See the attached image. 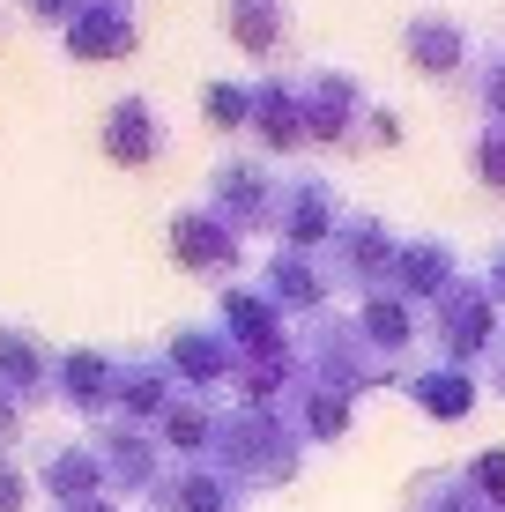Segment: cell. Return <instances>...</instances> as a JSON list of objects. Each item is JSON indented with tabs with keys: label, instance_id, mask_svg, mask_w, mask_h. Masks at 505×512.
I'll return each instance as SVG.
<instances>
[{
	"label": "cell",
	"instance_id": "obj_21",
	"mask_svg": "<svg viewBox=\"0 0 505 512\" xmlns=\"http://www.w3.org/2000/svg\"><path fill=\"white\" fill-rule=\"evenodd\" d=\"M179 394H186V386H179V372H171L164 349H119V416H127V423H149V431H156Z\"/></svg>",
	"mask_w": 505,
	"mask_h": 512
},
{
	"label": "cell",
	"instance_id": "obj_10",
	"mask_svg": "<svg viewBox=\"0 0 505 512\" xmlns=\"http://www.w3.org/2000/svg\"><path fill=\"white\" fill-rule=\"evenodd\" d=\"M164 357H171V372H179L186 394H231V379H238V364H246V349L231 342L216 320H186V327H171L164 334Z\"/></svg>",
	"mask_w": 505,
	"mask_h": 512
},
{
	"label": "cell",
	"instance_id": "obj_36",
	"mask_svg": "<svg viewBox=\"0 0 505 512\" xmlns=\"http://www.w3.org/2000/svg\"><path fill=\"white\" fill-rule=\"evenodd\" d=\"M23 438H30V409H23V401H8V394H0V453H15Z\"/></svg>",
	"mask_w": 505,
	"mask_h": 512
},
{
	"label": "cell",
	"instance_id": "obj_14",
	"mask_svg": "<svg viewBox=\"0 0 505 512\" xmlns=\"http://www.w3.org/2000/svg\"><path fill=\"white\" fill-rule=\"evenodd\" d=\"M52 401H60L67 416H82V423L119 416V349H90V342L60 349V394Z\"/></svg>",
	"mask_w": 505,
	"mask_h": 512
},
{
	"label": "cell",
	"instance_id": "obj_15",
	"mask_svg": "<svg viewBox=\"0 0 505 512\" xmlns=\"http://www.w3.org/2000/svg\"><path fill=\"white\" fill-rule=\"evenodd\" d=\"M30 483L45 490L52 505H90V498H112L104 490V461L90 438H38V453H30Z\"/></svg>",
	"mask_w": 505,
	"mask_h": 512
},
{
	"label": "cell",
	"instance_id": "obj_22",
	"mask_svg": "<svg viewBox=\"0 0 505 512\" xmlns=\"http://www.w3.org/2000/svg\"><path fill=\"white\" fill-rule=\"evenodd\" d=\"M223 416H231V401L223 394H179L164 409V423H156V438H164V453L179 468H194V461H216V446H223Z\"/></svg>",
	"mask_w": 505,
	"mask_h": 512
},
{
	"label": "cell",
	"instance_id": "obj_41",
	"mask_svg": "<svg viewBox=\"0 0 505 512\" xmlns=\"http://www.w3.org/2000/svg\"><path fill=\"white\" fill-rule=\"evenodd\" d=\"M498 512H505V505H498Z\"/></svg>",
	"mask_w": 505,
	"mask_h": 512
},
{
	"label": "cell",
	"instance_id": "obj_16",
	"mask_svg": "<svg viewBox=\"0 0 505 512\" xmlns=\"http://www.w3.org/2000/svg\"><path fill=\"white\" fill-rule=\"evenodd\" d=\"M253 282L275 297V312H283V320H320V312H335V305H327V297H335V282H327V260H320V253H290V245H275L268 268H260Z\"/></svg>",
	"mask_w": 505,
	"mask_h": 512
},
{
	"label": "cell",
	"instance_id": "obj_7",
	"mask_svg": "<svg viewBox=\"0 0 505 512\" xmlns=\"http://www.w3.org/2000/svg\"><path fill=\"white\" fill-rule=\"evenodd\" d=\"M342 216H350V201L335 193L327 171H305L290 164L283 171V201H275V245H290V253H327L342 231Z\"/></svg>",
	"mask_w": 505,
	"mask_h": 512
},
{
	"label": "cell",
	"instance_id": "obj_27",
	"mask_svg": "<svg viewBox=\"0 0 505 512\" xmlns=\"http://www.w3.org/2000/svg\"><path fill=\"white\" fill-rule=\"evenodd\" d=\"M290 423L305 431V446H335V438H350V416H357V401L350 394H335V386H298V394L283 401Z\"/></svg>",
	"mask_w": 505,
	"mask_h": 512
},
{
	"label": "cell",
	"instance_id": "obj_19",
	"mask_svg": "<svg viewBox=\"0 0 505 512\" xmlns=\"http://www.w3.org/2000/svg\"><path fill=\"white\" fill-rule=\"evenodd\" d=\"M253 141H260V156H298L305 149V82H290V75H260L253 82Z\"/></svg>",
	"mask_w": 505,
	"mask_h": 512
},
{
	"label": "cell",
	"instance_id": "obj_2",
	"mask_svg": "<svg viewBox=\"0 0 505 512\" xmlns=\"http://www.w3.org/2000/svg\"><path fill=\"white\" fill-rule=\"evenodd\" d=\"M298 349H305V379L312 386H335V394H372V386H402L409 364H387L372 342H364V327H357V312L342 320V312H320V320H305L298 334Z\"/></svg>",
	"mask_w": 505,
	"mask_h": 512
},
{
	"label": "cell",
	"instance_id": "obj_11",
	"mask_svg": "<svg viewBox=\"0 0 505 512\" xmlns=\"http://www.w3.org/2000/svg\"><path fill=\"white\" fill-rule=\"evenodd\" d=\"M402 60L416 67L424 82H454L468 60H476V38H468V23L454 8H416L402 23Z\"/></svg>",
	"mask_w": 505,
	"mask_h": 512
},
{
	"label": "cell",
	"instance_id": "obj_8",
	"mask_svg": "<svg viewBox=\"0 0 505 512\" xmlns=\"http://www.w3.org/2000/svg\"><path fill=\"white\" fill-rule=\"evenodd\" d=\"M90 446L104 461V490H119V498H156V483L179 468L164 453V438H156L149 423H127V416H104L90 431Z\"/></svg>",
	"mask_w": 505,
	"mask_h": 512
},
{
	"label": "cell",
	"instance_id": "obj_6",
	"mask_svg": "<svg viewBox=\"0 0 505 512\" xmlns=\"http://www.w3.org/2000/svg\"><path fill=\"white\" fill-rule=\"evenodd\" d=\"M164 245H171V260H179L194 282H216V290H231V282H246L238 268H246V238L231 231V223L216 216L208 201H186V208H171V223H164Z\"/></svg>",
	"mask_w": 505,
	"mask_h": 512
},
{
	"label": "cell",
	"instance_id": "obj_23",
	"mask_svg": "<svg viewBox=\"0 0 505 512\" xmlns=\"http://www.w3.org/2000/svg\"><path fill=\"white\" fill-rule=\"evenodd\" d=\"M149 512H246V490L216 461H194V468H171L164 483H156Z\"/></svg>",
	"mask_w": 505,
	"mask_h": 512
},
{
	"label": "cell",
	"instance_id": "obj_18",
	"mask_svg": "<svg viewBox=\"0 0 505 512\" xmlns=\"http://www.w3.org/2000/svg\"><path fill=\"white\" fill-rule=\"evenodd\" d=\"M60 52L67 60H97V67L134 60V52H142V23H134L127 0H90V8L60 30Z\"/></svg>",
	"mask_w": 505,
	"mask_h": 512
},
{
	"label": "cell",
	"instance_id": "obj_3",
	"mask_svg": "<svg viewBox=\"0 0 505 512\" xmlns=\"http://www.w3.org/2000/svg\"><path fill=\"white\" fill-rule=\"evenodd\" d=\"M394 253H402L394 223L372 216V208H350V216H342V231H335V245H327L320 260H327V282H335V297L350 290L357 305H364V297L394 290Z\"/></svg>",
	"mask_w": 505,
	"mask_h": 512
},
{
	"label": "cell",
	"instance_id": "obj_20",
	"mask_svg": "<svg viewBox=\"0 0 505 512\" xmlns=\"http://www.w3.org/2000/svg\"><path fill=\"white\" fill-rule=\"evenodd\" d=\"M402 394H409V409L431 416V423H468V416H476L483 379L468 372V364L431 357V364H409V372H402Z\"/></svg>",
	"mask_w": 505,
	"mask_h": 512
},
{
	"label": "cell",
	"instance_id": "obj_17",
	"mask_svg": "<svg viewBox=\"0 0 505 512\" xmlns=\"http://www.w3.org/2000/svg\"><path fill=\"white\" fill-rule=\"evenodd\" d=\"M454 282H461L454 238H439V231H409L402 238V253H394V297H409L416 312H431Z\"/></svg>",
	"mask_w": 505,
	"mask_h": 512
},
{
	"label": "cell",
	"instance_id": "obj_13",
	"mask_svg": "<svg viewBox=\"0 0 505 512\" xmlns=\"http://www.w3.org/2000/svg\"><path fill=\"white\" fill-rule=\"evenodd\" d=\"M97 149L112 156L119 171L156 164V156L171 149V127H164V112H156V97H142V90L112 97V112H104V127H97Z\"/></svg>",
	"mask_w": 505,
	"mask_h": 512
},
{
	"label": "cell",
	"instance_id": "obj_25",
	"mask_svg": "<svg viewBox=\"0 0 505 512\" xmlns=\"http://www.w3.org/2000/svg\"><path fill=\"white\" fill-rule=\"evenodd\" d=\"M223 30L246 60H275L290 45V0H223Z\"/></svg>",
	"mask_w": 505,
	"mask_h": 512
},
{
	"label": "cell",
	"instance_id": "obj_9",
	"mask_svg": "<svg viewBox=\"0 0 505 512\" xmlns=\"http://www.w3.org/2000/svg\"><path fill=\"white\" fill-rule=\"evenodd\" d=\"M364 112H372V90H364L350 67H312L305 75V134H312V149H364Z\"/></svg>",
	"mask_w": 505,
	"mask_h": 512
},
{
	"label": "cell",
	"instance_id": "obj_29",
	"mask_svg": "<svg viewBox=\"0 0 505 512\" xmlns=\"http://www.w3.org/2000/svg\"><path fill=\"white\" fill-rule=\"evenodd\" d=\"M201 119H208L216 134H253V82L208 75V82H201Z\"/></svg>",
	"mask_w": 505,
	"mask_h": 512
},
{
	"label": "cell",
	"instance_id": "obj_26",
	"mask_svg": "<svg viewBox=\"0 0 505 512\" xmlns=\"http://www.w3.org/2000/svg\"><path fill=\"white\" fill-rule=\"evenodd\" d=\"M357 327H364V342H372V349H379L387 364H402V357H409V342L424 334V320H416V305H409V297H394V290L364 297V305H357Z\"/></svg>",
	"mask_w": 505,
	"mask_h": 512
},
{
	"label": "cell",
	"instance_id": "obj_31",
	"mask_svg": "<svg viewBox=\"0 0 505 512\" xmlns=\"http://www.w3.org/2000/svg\"><path fill=\"white\" fill-rule=\"evenodd\" d=\"M468 164H476V179L491 193H505V127H483L476 149H468Z\"/></svg>",
	"mask_w": 505,
	"mask_h": 512
},
{
	"label": "cell",
	"instance_id": "obj_32",
	"mask_svg": "<svg viewBox=\"0 0 505 512\" xmlns=\"http://www.w3.org/2000/svg\"><path fill=\"white\" fill-rule=\"evenodd\" d=\"M402 112H394V104H372V112H364V149H402Z\"/></svg>",
	"mask_w": 505,
	"mask_h": 512
},
{
	"label": "cell",
	"instance_id": "obj_5",
	"mask_svg": "<svg viewBox=\"0 0 505 512\" xmlns=\"http://www.w3.org/2000/svg\"><path fill=\"white\" fill-rule=\"evenodd\" d=\"M498 334H505V312H498V297L483 290V275H461L454 290L431 305V349H439L446 364H491V349H498Z\"/></svg>",
	"mask_w": 505,
	"mask_h": 512
},
{
	"label": "cell",
	"instance_id": "obj_30",
	"mask_svg": "<svg viewBox=\"0 0 505 512\" xmlns=\"http://www.w3.org/2000/svg\"><path fill=\"white\" fill-rule=\"evenodd\" d=\"M476 104H483V127H505V45L476 60Z\"/></svg>",
	"mask_w": 505,
	"mask_h": 512
},
{
	"label": "cell",
	"instance_id": "obj_34",
	"mask_svg": "<svg viewBox=\"0 0 505 512\" xmlns=\"http://www.w3.org/2000/svg\"><path fill=\"white\" fill-rule=\"evenodd\" d=\"M30 505V468L15 453H0V512H23Z\"/></svg>",
	"mask_w": 505,
	"mask_h": 512
},
{
	"label": "cell",
	"instance_id": "obj_4",
	"mask_svg": "<svg viewBox=\"0 0 505 512\" xmlns=\"http://www.w3.org/2000/svg\"><path fill=\"white\" fill-rule=\"evenodd\" d=\"M275 201H283V171H275V156L231 149V156H216V164H208V208H216L238 238L275 231Z\"/></svg>",
	"mask_w": 505,
	"mask_h": 512
},
{
	"label": "cell",
	"instance_id": "obj_40",
	"mask_svg": "<svg viewBox=\"0 0 505 512\" xmlns=\"http://www.w3.org/2000/svg\"><path fill=\"white\" fill-rule=\"evenodd\" d=\"M127 8H134V0H127Z\"/></svg>",
	"mask_w": 505,
	"mask_h": 512
},
{
	"label": "cell",
	"instance_id": "obj_1",
	"mask_svg": "<svg viewBox=\"0 0 505 512\" xmlns=\"http://www.w3.org/2000/svg\"><path fill=\"white\" fill-rule=\"evenodd\" d=\"M216 468L238 490H283L305 468V431L290 423V409H231L223 416V446Z\"/></svg>",
	"mask_w": 505,
	"mask_h": 512
},
{
	"label": "cell",
	"instance_id": "obj_38",
	"mask_svg": "<svg viewBox=\"0 0 505 512\" xmlns=\"http://www.w3.org/2000/svg\"><path fill=\"white\" fill-rule=\"evenodd\" d=\"M483 386L505 401V334H498V349H491V364H483Z\"/></svg>",
	"mask_w": 505,
	"mask_h": 512
},
{
	"label": "cell",
	"instance_id": "obj_28",
	"mask_svg": "<svg viewBox=\"0 0 505 512\" xmlns=\"http://www.w3.org/2000/svg\"><path fill=\"white\" fill-rule=\"evenodd\" d=\"M402 512H498V505L476 490V475H468V468H424L402 490Z\"/></svg>",
	"mask_w": 505,
	"mask_h": 512
},
{
	"label": "cell",
	"instance_id": "obj_37",
	"mask_svg": "<svg viewBox=\"0 0 505 512\" xmlns=\"http://www.w3.org/2000/svg\"><path fill=\"white\" fill-rule=\"evenodd\" d=\"M483 290H491L498 312H505V245H491V260H483Z\"/></svg>",
	"mask_w": 505,
	"mask_h": 512
},
{
	"label": "cell",
	"instance_id": "obj_39",
	"mask_svg": "<svg viewBox=\"0 0 505 512\" xmlns=\"http://www.w3.org/2000/svg\"><path fill=\"white\" fill-rule=\"evenodd\" d=\"M52 512H119L112 498H90V505H52Z\"/></svg>",
	"mask_w": 505,
	"mask_h": 512
},
{
	"label": "cell",
	"instance_id": "obj_33",
	"mask_svg": "<svg viewBox=\"0 0 505 512\" xmlns=\"http://www.w3.org/2000/svg\"><path fill=\"white\" fill-rule=\"evenodd\" d=\"M468 475H476V490L491 505H505V446H483L476 461H468Z\"/></svg>",
	"mask_w": 505,
	"mask_h": 512
},
{
	"label": "cell",
	"instance_id": "obj_12",
	"mask_svg": "<svg viewBox=\"0 0 505 512\" xmlns=\"http://www.w3.org/2000/svg\"><path fill=\"white\" fill-rule=\"evenodd\" d=\"M0 394L23 401V409L60 394V349L23 320H0Z\"/></svg>",
	"mask_w": 505,
	"mask_h": 512
},
{
	"label": "cell",
	"instance_id": "obj_35",
	"mask_svg": "<svg viewBox=\"0 0 505 512\" xmlns=\"http://www.w3.org/2000/svg\"><path fill=\"white\" fill-rule=\"evenodd\" d=\"M15 8H23L30 23H45V30H67L82 8H90V0H15Z\"/></svg>",
	"mask_w": 505,
	"mask_h": 512
},
{
	"label": "cell",
	"instance_id": "obj_24",
	"mask_svg": "<svg viewBox=\"0 0 505 512\" xmlns=\"http://www.w3.org/2000/svg\"><path fill=\"white\" fill-rule=\"evenodd\" d=\"M216 327L231 334V342L246 349V357L290 334V327H283V312H275V297L260 290V282H231V290H216Z\"/></svg>",
	"mask_w": 505,
	"mask_h": 512
}]
</instances>
